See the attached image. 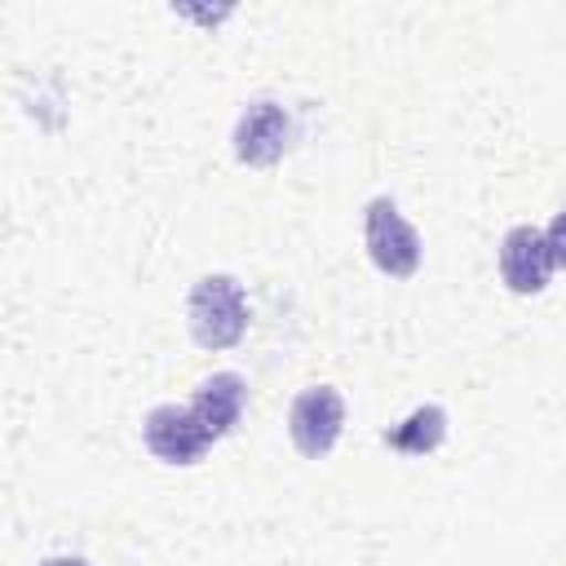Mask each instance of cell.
<instances>
[{"mask_svg":"<svg viewBox=\"0 0 566 566\" xmlns=\"http://www.w3.org/2000/svg\"><path fill=\"white\" fill-rule=\"evenodd\" d=\"M186 323L195 345L203 349H230L248 332V296L234 274H203L190 287Z\"/></svg>","mask_w":566,"mask_h":566,"instance_id":"cell-1","label":"cell"},{"mask_svg":"<svg viewBox=\"0 0 566 566\" xmlns=\"http://www.w3.org/2000/svg\"><path fill=\"white\" fill-rule=\"evenodd\" d=\"M363 243L376 270L389 279H411L420 270V234L411 230V221L398 212L389 195H376L363 208Z\"/></svg>","mask_w":566,"mask_h":566,"instance_id":"cell-2","label":"cell"},{"mask_svg":"<svg viewBox=\"0 0 566 566\" xmlns=\"http://www.w3.org/2000/svg\"><path fill=\"white\" fill-rule=\"evenodd\" d=\"M345 429V398L340 389L332 385H310L292 398L287 407V433H292V447L305 455V460H323L336 438Z\"/></svg>","mask_w":566,"mask_h":566,"instance_id":"cell-3","label":"cell"},{"mask_svg":"<svg viewBox=\"0 0 566 566\" xmlns=\"http://www.w3.org/2000/svg\"><path fill=\"white\" fill-rule=\"evenodd\" d=\"M292 137H296L292 111L274 97H256V102H248V111L234 124V159L252 164V168H265V164L287 155Z\"/></svg>","mask_w":566,"mask_h":566,"instance_id":"cell-4","label":"cell"},{"mask_svg":"<svg viewBox=\"0 0 566 566\" xmlns=\"http://www.w3.org/2000/svg\"><path fill=\"white\" fill-rule=\"evenodd\" d=\"M142 438H146L150 455L164 460V464H199L208 455V447H212V438L199 424V416L190 407H177V402H164V407L146 411Z\"/></svg>","mask_w":566,"mask_h":566,"instance_id":"cell-5","label":"cell"},{"mask_svg":"<svg viewBox=\"0 0 566 566\" xmlns=\"http://www.w3.org/2000/svg\"><path fill=\"white\" fill-rule=\"evenodd\" d=\"M553 252H548V234L535 226H513L500 239V279L509 283V292L517 296H535L548 287L553 274Z\"/></svg>","mask_w":566,"mask_h":566,"instance_id":"cell-6","label":"cell"},{"mask_svg":"<svg viewBox=\"0 0 566 566\" xmlns=\"http://www.w3.org/2000/svg\"><path fill=\"white\" fill-rule=\"evenodd\" d=\"M243 402H248V380L239 371H212L208 380H199V389L190 398V411L199 416V424L217 442V438H226L239 424Z\"/></svg>","mask_w":566,"mask_h":566,"instance_id":"cell-7","label":"cell"},{"mask_svg":"<svg viewBox=\"0 0 566 566\" xmlns=\"http://www.w3.org/2000/svg\"><path fill=\"white\" fill-rule=\"evenodd\" d=\"M442 438H447V411H442L438 402L416 407L402 424H394V429L385 433V442H389L394 451H402V455H429V451L442 447Z\"/></svg>","mask_w":566,"mask_h":566,"instance_id":"cell-8","label":"cell"},{"mask_svg":"<svg viewBox=\"0 0 566 566\" xmlns=\"http://www.w3.org/2000/svg\"><path fill=\"white\" fill-rule=\"evenodd\" d=\"M544 234H548V252H553V265H557V270H566V208L553 217V226H548Z\"/></svg>","mask_w":566,"mask_h":566,"instance_id":"cell-9","label":"cell"},{"mask_svg":"<svg viewBox=\"0 0 566 566\" xmlns=\"http://www.w3.org/2000/svg\"><path fill=\"white\" fill-rule=\"evenodd\" d=\"M40 566H88L84 557H71V553H62V557H44Z\"/></svg>","mask_w":566,"mask_h":566,"instance_id":"cell-10","label":"cell"}]
</instances>
